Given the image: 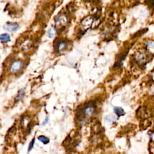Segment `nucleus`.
Instances as JSON below:
<instances>
[{
	"label": "nucleus",
	"instance_id": "nucleus-1",
	"mask_svg": "<svg viewBox=\"0 0 154 154\" xmlns=\"http://www.w3.org/2000/svg\"><path fill=\"white\" fill-rule=\"evenodd\" d=\"M24 67V62L21 60H16L10 65L9 71L13 75L18 74L21 71Z\"/></svg>",
	"mask_w": 154,
	"mask_h": 154
},
{
	"label": "nucleus",
	"instance_id": "nucleus-2",
	"mask_svg": "<svg viewBox=\"0 0 154 154\" xmlns=\"http://www.w3.org/2000/svg\"><path fill=\"white\" fill-rule=\"evenodd\" d=\"M96 110V106L95 104H87L82 108L81 114L84 119H88L92 116Z\"/></svg>",
	"mask_w": 154,
	"mask_h": 154
},
{
	"label": "nucleus",
	"instance_id": "nucleus-3",
	"mask_svg": "<svg viewBox=\"0 0 154 154\" xmlns=\"http://www.w3.org/2000/svg\"><path fill=\"white\" fill-rule=\"evenodd\" d=\"M149 56L146 51L143 49H141L137 52L135 54V60L136 62L139 64H143L147 61Z\"/></svg>",
	"mask_w": 154,
	"mask_h": 154
},
{
	"label": "nucleus",
	"instance_id": "nucleus-4",
	"mask_svg": "<svg viewBox=\"0 0 154 154\" xmlns=\"http://www.w3.org/2000/svg\"><path fill=\"white\" fill-rule=\"evenodd\" d=\"M69 21L68 17L66 14H60L58 15L55 19L56 26L58 28H61L65 27Z\"/></svg>",
	"mask_w": 154,
	"mask_h": 154
},
{
	"label": "nucleus",
	"instance_id": "nucleus-5",
	"mask_svg": "<svg viewBox=\"0 0 154 154\" xmlns=\"http://www.w3.org/2000/svg\"><path fill=\"white\" fill-rule=\"evenodd\" d=\"M94 22V18L92 16H88L84 18L81 22V29L82 31H86L90 29Z\"/></svg>",
	"mask_w": 154,
	"mask_h": 154
},
{
	"label": "nucleus",
	"instance_id": "nucleus-6",
	"mask_svg": "<svg viewBox=\"0 0 154 154\" xmlns=\"http://www.w3.org/2000/svg\"><path fill=\"white\" fill-rule=\"evenodd\" d=\"M21 126L24 129H26L27 131L30 132L31 129V118L29 116L24 115L21 117Z\"/></svg>",
	"mask_w": 154,
	"mask_h": 154
},
{
	"label": "nucleus",
	"instance_id": "nucleus-7",
	"mask_svg": "<svg viewBox=\"0 0 154 154\" xmlns=\"http://www.w3.org/2000/svg\"><path fill=\"white\" fill-rule=\"evenodd\" d=\"M67 48V43L65 40H60L56 42V49L58 53H61L65 51Z\"/></svg>",
	"mask_w": 154,
	"mask_h": 154
},
{
	"label": "nucleus",
	"instance_id": "nucleus-8",
	"mask_svg": "<svg viewBox=\"0 0 154 154\" xmlns=\"http://www.w3.org/2000/svg\"><path fill=\"white\" fill-rule=\"evenodd\" d=\"M19 28V25L17 23H7L4 25V28L5 30L10 31V32H13L16 31Z\"/></svg>",
	"mask_w": 154,
	"mask_h": 154
},
{
	"label": "nucleus",
	"instance_id": "nucleus-9",
	"mask_svg": "<svg viewBox=\"0 0 154 154\" xmlns=\"http://www.w3.org/2000/svg\"><path fill=\"white\" fill-rule=\"evenodd\" d=\"M25 95V88H22V89H21L20 90H19L14 98V102H18L20 100H21L23 99V98L24 97Z\"/></svg>",
	"mask_w": 154,
	"mask_h": 154
},
{
	"label": "nucleus",
	"instance_id": "nucleus-10",
	"mask_svg": "<svg viewBox=\"0 0 154 154\" xmlns=\"http://www.w3.org/2000/svg\"><path fill=\"white\" fill-rule=\"evenodd\" d=\"M114 111L116 113V114L118 116H124L125 114L124 109L121 107H114Z\"/></svg>",
	"mask_w": 154,
	"mask_h": 154
},
{
	"label": "nucleus",
	"instance_id": "nucleus-11",
	"mask_svg": "<svg viewBox=\"0 0 154 154\" xmlns=\"http://www.w3.org/2000/svg\"><path fill=\"white\" fill-rule=\"evenodd\" d=\"M38 140L39 142L42 143L44 145H47L49 143L50 140L49 138H48L47 137L44 136V135H40L38 137Z\"/></svg>",
	"mask_w": 154,
	"mask_h": 154
},
{
	"label": "nucleus",
	"instance_id": "nucleus-12",
	"mask_svg": "<svg viewBox=\"0 0 154 154\" xmlns=\"http://www.w3.org/2000/svg\"><path fill=\"white\" fill-rule=\"evenodd\" d=\"M56 30L54 27H51L49 28L48 31V35L49 38H54L56 35Z\"/></svg>",
	"mask_w": 154,
	"mask_h": 154
},
{
	"label": "nucleus",
	"instance_id": "nucleus-13",
	"mask_svg": "<svg viewBox=\"0 0 154 154\" xmlns=\"http://www.w3.org/2000/svg\"><path fill=\"white\" fill-rule=\"evenodd\" d=\"M10 40V36L8 34H3L0 36V41L3 43L7 42Z\"/></svg>",
	"mask_w": 154,
	"mask_h": 154
},
{
	"label": "nucleus",
	"instance_id": "nucleus-14",
	"mask_svg": "<svg viewBox=\"0 0 154 154\" xmlns=\"http://www.w3.org/2000/svg\"><path fill=\"white\" fill-rule=\"evenodd\" d=\"M31 48V42L29 40L25 41L22 44V49L23 50L27 51L30 49Z\"/></svg>",
	"mask_w": 154,
	"mask_h": 154
},
{
	"label": "nucleus",
	"instance_id": "nucleus-15",
	"mask_svg": "<svg viewBox=\"0 0 154 154\" xmlns=\"http://www.w3.org/2000/svg\"><path fill=\"white\" fill-rule=\"evenodd\" d=\"M106 119L108 122H114L116 121V117L114 114H110L106 117Z\"/></svg>",
	"mask_w": 154,
	"mask_h": 154
},
{
	"label": "nucleus",
	"instance_id": "nucleus-16",
	"mask_svg": "<svg viewBox=\"0 0 154 154\" xmlns=\"http://www.w3.org/2000/svg\"><path fill=\"white\" fill-rule=\"evenodd\" d=\"M35 138H33V140L30 142V144L28 145V152L31 151V150L34 147V146H35Z\"/></svg>",
	"mask_w": 154,
	"mask_h": 154
},
{
	"label": "nucleus",
	"instance_id": "nucleus-17",
	"mask_svg": "<svg viewBox=\"0 0 154 154\" xmlns=\"http://www.w3.org/2000/svg\"><path fill=\"white\" fill-rule=\"evenodd\" d=\"M49 116H47L45 118V119H44V121H43V122H42V126H45L48 123V122H49Z\"/></svg>",
	"mask_w": 154,
	"mask_h": 154
},
{
	"label": "nucleus",
	"instance_id": "nucleus-18",
	"mask_svg": "<svg viewBox=\"0 0 154 154\" xmlns=\"http://www.w3.org/2000/svg\"><path fill=\"white\" fill-rule=\"evenodd\" d=\"M151 77H152V78L153 81H154V71L152 72V73L151 74Z\"/></svg>",
	"mask_w": 154,
	"mask_h": 154
}]
</instances>
